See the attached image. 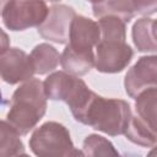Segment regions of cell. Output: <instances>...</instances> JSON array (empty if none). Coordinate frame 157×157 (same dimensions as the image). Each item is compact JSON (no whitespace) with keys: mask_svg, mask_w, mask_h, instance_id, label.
Masks as SVG:
<instances>
[{"mask_svg":"<svg viewBox=\"0 0 157 157\" xmlns=\"http://www.w3.org/2000/svg\"><path fill=\"white\" fill-rule=\"evenodd\" d=\"M101 39L96 45L94 67L99 72H121L131 61L134 50L126 43V22L118 16L107 15L98 20Z\"/></svg>","mask_w":157,"mask_h":157,"instance_id":"1","label":"cell"},{"mask_svg":"<svg viewBox=\"0 0 157 157\" xmlns=\"http://www.w3.org/2000/svg\"><path fill=\"white\" fill-rule=\"evenodd\" d=\"M47 96L38 78L25 81L12 93L6 120L21 135H27L47 112Z\"/></svg>","mask_w":157,"mask_h":157,"instance_id":"2","label":"cell"},{"mask_svg":"<svg viewBox=\"0 0 157 157\" xmlns=\"http://www.w3.org/2000/svg\"><path fill=\"white\" fill-rule=\"evenodd\" d=\"M131 118V108L126 101L96 93L80 123L109 136H118L125 134Z\"/></svg>","mask_w":157,"mask_h":157,"instance_id":"3","label":"cell"},{"mask_svg":"<svg viewBox=\"0 0 157 157\" xmlns=\"http://www.w3.org/2000/svg\"><path fill=\"white\" fill-rule=\"evenodd\" d=\"M29 147L39 157L85 156L74 146L67 128L58 121H47L37 128L29 137Z\"/></svg>","mask_w":157,"mask_h":157,"instance_id":"4","label":"cell"},{"mask_svg":"<svg viewBox=\"0 0 157 157\" xmlns=\"http://www.w3.org/2000/svg\"><path fill=\"white\" fill-rule=\"evenodd\" d=\"M49 13L45 0H2L1 18L5 27L18 32L38 27Z\"/></svg>","mask_w":157,"mask_h":157,"instance_id":"5","label":"cell"},{"mask_svg":"<svg viewBox=\"0 0 157 157\" xmlns=\"http://www.w3.org/2000/svg\"><path fill=\"white\" fill-rule=\"evenodd\" d=\"M75 16L76 12L71 6L64 4L53 5L44 22L37 27V31L39 36L47 40L66 44L69 43L71 22Z\"/></svg>","mask_w":157,"mask_h":157,"instance_id":"6","label":"cell"},{"mask_svg":"<svg viewBox=\"0 0 157 157\" xmlns=\"http://www.w3.org/2000/svg\"><path fill=\"white\" fill-rule=\"evenodd\" d=\"M125 92L130 98H136L142 91L157 87V55H145L137 59L124 78Z\"/></svg>","mask_w":157,"mask_h":157,"instance_id":"7","label":"cell"},{"mask_svg":"<svg viewBox=\"0 0 157 157\" xmlns=\"http://www.w3.org/2000/svg\"><path fill=\"white\" fill-rule=\"evenodd\" d=\"M0 72L4 82L16 85L33 77L31 56L18 48H4L0 54Z\"/></svg>","mask_w":157,"mask_h":157,"instance_id":"8","label":"cell"},{"mask_svg":"<svg viewBox=\"0 0 157 157\" xmlns=\"http://www.w3.org/2000/svg\"><path fill=\"white\" fill-rule=\"evenodd\" d=\"M101 39L99 23L82 15H76L71 22L69 45L80 50H93Z\"/></svg>","mask_w":157,"mask_h":157,"instance_id":"9","label":"cell"},{"mask_svg":"<svg viewBox=\"0 0 157 157\" xmlns=\"http://www.w3.org/2000/svg\"><path fill=\"white\" fill-rule=\"evenodd\" d=\"M96 55L93 50H80L66 44L64 52L60 55V65L64 71L75 75L83 76L91 71L94 66Z\"/></svg>","mask_w":157,"mask_h":157,"instance_id":"10","label":"cell"},{"mask_svg":"<svg viewBox=\"0 0 157 157\" xmlns=\"http://www.w3.org/2000/svg\"><path fill=\"white\" fill-rule=\"evenodd\" d=\"M136 117L157 137V87H151L135 98Z\"/></svg>","mask_w":157,"mask_h":157,"instance_id":"11","label":"cell"},{"mask_svg":"<svg viewBox=\"0 0 157 157\" xmlns=\"http://www.w3.org/2000/svg\"><path fill=\"white\" fill-rule=\"evenodd\" d=\"M77 77L78 76L66 71H55L50 74L43 82L47 98L52 101H65Z\"/></svg>","mask_w":157,"mask_h":157,"instance_id":"12","label":"cell"},{"mask_svg":"<svg viewBox=\"0 0 157 157\" xmlns=\"http://www.w3.org/2000/svg\"><path fill=\"white\" fill-rule=\"evenodd\" d=\"M29 56L34 72L38 75H45L54 71L60 63L59 52L48 43H40L36 45L32 49Z\"/></svg>","mask_w":157,"mask_h":157,"instance_id":"13","label":"cell"},{"mask_svg":"<svg viewBox=\"0 0 157 157\" xmlns=\"http://www.w3.org/2000/svg\"><path fill=\"white\" fill-rule=\"evenodd\" d=\"M152 22L150 17L139 18L131 31V37L134 45L139 52L142 53H155L157 52V42L152 34Z\"/></svg>","mask_w":157,"mask_h":157,"instance_id":"14","label":"cell"},{"mask_svg":"<svg viewBox=\"0 0 157 157\" xmlns=\"http://www.w3.org/2000/svg\"><path fill=\"white\" fill-rule=\"evenodd\" d=\"M92 10L93 15L98 18L107 15H114L126 23L136 15L135 0H104L101 4L92 5Z\"/></svg>","mask_w":157,"mask_h":157,"instance_id":"15","label":"cell"},{"mask_svg":"<svg viewBox=\"0 0 157 157\" xmlns=\"http://www.w3.org/2000/svg\"><path fill=\"white\" fill-rule=\"evenodd\" d=\"M20 134L9 124L6 119L1 121V139H0V155L1 156H20L26 155L23 142Z\"/></svg>","mask_w":157,"mask_h":157,"instance_id":"16","label":"cell"},{"mask_svg":"<svg viewBox=\"0 0 157 157\" xmlns=\"http://www.w3.org/2000/svg\"><path fill=\"white\" fill-rule=\"evenodd\" d=\"M124 135L129 141L142 147H153L157 144L155 134H152L136 115H132Z\"/></svg>","mask_w":157,"mask_h":157,"instance_id":"17","label":"cell"},{"mask_svg":"<svg viewBox=\"0 0 157 157\" xmlns=\"http://www.w3.org/2000/svg\"><path fill=\"white\" fill-rule=\"evenodd\" d=\"M82 151L85 156H118L119 155V152L114 148L113 144L108 139L96 134H91L85 139Z\"/></svg>","mask_w":157,"mask_h":157,"instance_id":"18","label":"cell"},{"mask_svg":"<svg viewBox=\"0 0 157 157\" xmlns=\"http://www.w3.org/2000/svg\"><path fill=\"white\" fill-rule=\"evenodd\" d=\"M135 11L142 16H150L157 12V0H135Z\"/></svg>","mask_w":157,"mask_h":157,"instance_id":"19","label":"cell"},{"mask_svg":"<svg viewBox=\"0 0 157 157\" xmlns=\"http://www.w3.org/2000/svg\"><path fill=\"white\" fill-rule=\"evenodd\" d=\"M152 34H153V37L157 42V18L153 20V22H152Z\"/></svg>","mask_w":157,"mask_h":157,"instance_id":"20","label":"cell"},{"mask_svg":"<svg viewBox=\"0 0 157 157\" xmlns=\"http://www.w3.org/2000/svg\"><path fill=\"white\" fill-rule=\"evenodd\" d=\"M148 155H150V156H157V144L152 147V150L148 152Z\"/></svg>","mask_w":157,"mask_h":157,"instance_id":"21","label":"cell"},{"mask_svg":"<svg viewBox=\"0 0 157 157\" xmlns=\"http://www.w3.org/2000/svg\"><path fill=\"white\" fill-rule=\"evenodd\" d=\"M87 1H90L92 5H97V4H101V2H103L104 0H87Z\"/></svg>","mask_w":157,"mask_h":157,"instance_id":"22","label":"cell"},{"mask_svg":"<svg viewBox=\"0 0 157 157\" xmlns=\"http://www.w3.org/2000/svg\"><path fill=\"white\" fill-rule=\"evenodd\" d=\"M45 1H49V2H58V1H60V0H45Z\"/></svg>","mask_w":157,"mask_h":157,"instance_id":"23","label":"cell"}]
</instances>
